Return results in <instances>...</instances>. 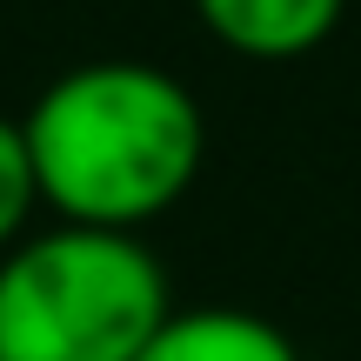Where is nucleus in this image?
<instances>
[{"label": "nucleus", "mask_w": 361, "mask_h": 361, "mask_svg": "<svg viewBox=\"0 0 361 361\" xmlns=\"http://www.w3.org/2000/svg\"><path fill=\"white\" fill-rule=\"evenodd\" d=\"M40 207V180H34V154H27L20 121L0 114V255L27 234V214Z\"/></svg>", "instance_id": "39448f33"}, {"label": "nucleus", "mask_w": 361, "mask_h": 361, "mask_svg": "<svg viewBox=\"0 0 361 361\" xmlns=\"http://www.w3.org/2000/svg\"><path fill=\"white\" fill-rule=\"evenodd\" d=\"M168 314V274L141 234L61 221L0 261V361H134Z\"/></svg>", "instance_id": "f03ea898"}, {"label": "nucleus", "mask_w": 361, "mask_h": 361, "mask_svg": "<svg viewBox=\"0 0 361 361\" xmlns=\"http://www.w3.org/2000/svg\"><path fill=\"white\" fill-rule=\"evenodd\" d=\"M348 0H194V20L241 61H301L341 27Z\"/></svg>", "instance_id": "7ed1b4c3"}, {"label": "nucleus", "mask_w": 361, "mask_h": 361, "mask_svg": "<svg viewBox=\"0 0 361 361\" xmlns=\"http://www.w3.org/2000/svg\"><path fill=\"white\" fill-rule=\"evenodd\" d=\"M134 361H301L295 341L247 308H188L168 314Z\"/></svg>", "instance_id": "20e7f679"}, {"label": "nucleus", "mask_w": 361, "mask_h": 361, "mask_svg": "<svg viewBox=\"0 0 361 361\" xmlns=\"http://www.w3.org/2000/svg\"><path fill=\"white\" fill-rule=\"evenodd\" d=\"M40 201L74 228H147L194 188L207 154L201 101L147 61L67 67L20 114Z\"/></svg>", "instance_id": "f257e3e1"}]
</instances>
